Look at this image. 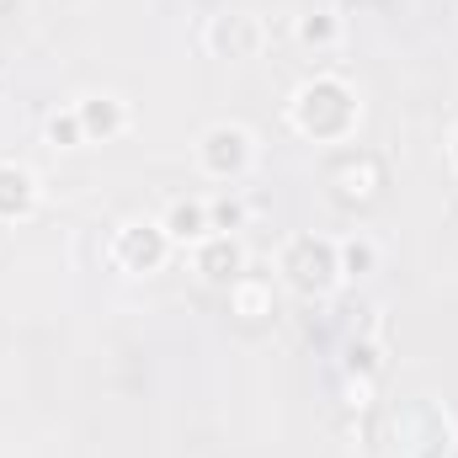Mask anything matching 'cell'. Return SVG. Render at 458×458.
<instances>
[{
  "label": "cell",
  "instance_id": "2",
  "mask_svg": "<svg viewBox=\"0 0 458 458\" xmlns=\"http://www.w3.org/2000/svg\"><path fill=\"white\" fill-rule=\"evenodd\" d=\"M277 272L299 299H326L342 283V261H336V240L331 234H293L277 250Z\"/></svg>",
  "mask_w": 458,
  "mask_h": 458
},
{
  "label": "cell",
  "instance_id": "11",
  "mask_svg": "<svg viewBox=\"0 0 458 458\" xmlns=\"http://www.w3.org/2000/svg\"><path fill=\"white\" fill-rule=\"evenodd\" d=\"M336 261H342V283H362V277H373L378 272V245H373V234H346L336 240Z\"/></svg>",
  "mask_w": 458,
  "mask_h": 458
},
{
  "label": "cell",
  "instance_id": "3",
  "mask_svg": "<svg viewBox=\"0 0 458 458\" xmlns=\"http://www.w3.org/2000/svg\"><path fill=\"white\" fill-rule=\"evenodd\" d=\"M250 165H256V133H250V128H240V123H214V128L198 133V171H203L208 182L234 187Z\"/></svg>",
  "mask_w": 458,
  "mask_h": 458
},
{
  "label": "cell",
  "instance_id": "13",
  "mask_svg": "<svg viewBox=\"0 0 458 458\" xmlns=\"http://www.w3.org/2000/svg\"><path fill=\"white\" fill-rule=\"evenodd\" d=\"M293 38H299L304 48H315V54H331V48L342 43V16H336V11H310V16H299Z\"/></svg>",
  "mask_w": 458,
  "mask_h": 458
},
{
  "label": "cell",
  "instance_id": "12",
  "mask_svg": "<svg viewBox=\"0 0 458 458\" xmlns=\"http://www.w3.org/2000/svg\"><path fill=\"white\" fill-rule=\"evenodd\" d=\"M272 304H277V299H272V283H267V277H250V272H245V277L229 283V310H234V315H245V320H267Z\"/></svg>",
  "mask_w": 458,
  "mask_h": 458
},
{
  "label": "cell",
  "instance_id": "16",
  "mask_svg": "<svg viewBox=\"0 0 458 458\" xmlns=\"http://www.w3.org/2000/svg\"><path fill=\"white\" fill-rule=\"evenodd\" d=\"M336 187H342V198H368V192L378 187V165H373L368 155L346 160L342 171H336Z\"/></svg>",
  "mask_w": 458,
  "mask_h": 458
},
{
  "label": "cell",
  "instance_id": "6",
  "mask_svg": "<svg viewBox=\"0 0 458 458\" xmlns=\"http://www.w3.org/2000/svg\"><path fill=\"white\" fill-rule=\"evenodd\" d=\"M261 43H267V27H261V16H250V11H225V16H214V21L203 27V48H208L214 59H256Z\"/></svg>",
  "mask_w": 458,
  "mask_h": 458
},
{
  "label": "cell",
  "instance_id": "9",
  "mask_svg": "<svg viewBox=\"0 0 458 458\" xmlns=\"http://www.w3.org/2000/svg\"><path fill=\"white\" fill-rule=\"evenodd\" d=\"M75 113H81V133H86V144H113V139L128 133V102L113 97V91L81 97V102H75Z\"/></svg>",
  "mask_w": 458,
  "mask_h": 458
},
{
  "label": "cell",
  "instance_id": "7",
  "mask_svg": "<svg viewBox=\"0 0 458 458\" xmlns=\"http://www.w3.org/2000/svg\"><path fill=\"white\" fill-rule=\"evenodd\" d=\"M192 272L214 288H229L234 277H245V245L240 234H208L192 245Z\"/></svg>",
  "mask_w": 458,
  "mask_h": 458
},
{
  "label": "cell",
  "instance_id": "4",
  "mask_svg": "<svg viewBox=\"0 0 458 458\" xmlns=\"http://www.w3.org/2000/svg\"><path fill=\"white\" fill-rule=\"evenodd\" d=\"M394 448L405 458H448L454 454V421L443 405L416 400L394 416Z\"/></svg>",
  "mask_w": 458,
  "mask_h": 458
},
{
  "label": "cell",
  "instance_id": "10",
  "mask_svg": "<svg viewBox=\"0 0 458 458\" xmlns=\"http://www.w3.org/2000/svg\"><path fill=\"white\" fill-rule=\"evenodd\" d=\"M160 229L171 234V245H198L208 240L214 225H208V198H171L165 214H160Z\"/></svg>",
  "mask_w": 458,
  "mask_h": 458
},
{
  "label": "cell",
  "instance_id": "8",
  "mask_svg": "<svg viewBox=\"0 0 458 458\" xmlns=\"http://www.w3.org/2000/svg\"><path fill=\"white\" fill-rule=\"evenodd\" d=\"M38 198H43L38 171L21 160H0V225H27L38 214Z\"/></svg>",
  "mask_w": 458,
  "mask_h": 458
},
{
  "label": "cell",
  "instance_id": "5",
  "mask_svg": "<svg viewBox=\"0 0 458 458\" xmlns=\"http://www.w3.org/2000/svg\"><path fill=\"white\" fill-rule=\"evenodd\" d=\"M171 234L160 229V219H128V225L113 234V267L128 272V277H144V272H160L171 261Z\"/></svg>",
  "mask_w": 458,
  "mask_h": 458
},
{
  "label": "cell",
  "instance_id": "19",
  "mask_svg": "<svg viewBox=\"0 0 458 458\" xmlns=\"http://www.w3.org/2000/svg\"><path fill=\"white\" fill-rule=\"evenodd\" d=\"M448 160H454V171H458V128L448 133Z\"/></svg>",
  "mask_w": 458,
  "mask_h": 458
},
{
  "label": "cell",
  "instance_id": "20",
  "mask_svg": "<svg viewBox=\"0 0 458 458\" xmlns=\"http://www.w3.org/2000/svg\"><path fill=\"white\" fill-rule=\"evenodd\" d=\"M0 5H11V0H0Z\"/></svg>",
  "mask_w": 458,
  "mask_h": 458
},
{
  "label": "cell",
  "instance_id": "15",
  "mask_svg": "<svg viewBox=\"0 0 458 458\" xmlns=\"http://www.w3.org/2000/svg\"><path fill=\"white\" fill-rule=\"evenodd\" d=\"M43 139H48L54 149H81V144H86V133H81V113H75V107L48 113V123H43Z\"/></svg>",
  "mask_w": 458,
  "mask_h": 458
},
{
  "label": "cell",
  "instance_id": "1",
  "mask_svg": "<svg viewBox=\"0 0 458 458\" xmlns=\"http://www.w3.org/2000/svg\"><path fill=\"white\" fill-rule=\"evenodd\" d=\"M362 123V102H357V86L342 75H310L293 86L288 97V128L310 144H346Z\"/></svg>",
  "mask_w": 458,
  "mask_h": 458
},
{
  "label": "cell",
  "instance_id": "14",
  "mask_svg": "<svg viewBox=\"0 0 458 458\" xmlns=\"http://www.w3.org/2000/svg\"><path fill=\"white\" fill-rule=\"evenodd\" d=\"M245 219H250V208H245L229 187L219 192V198H208V225H214V234H240Z\"/></svg>",
  "mask_w": 458,
  "mask_h": 458
},
{
  "label": "cell",
  "instance_id": "18",
  "mask_svg": "<svg viewBox=\"0 0 458 458\" xmlns=\"http://www.w3.org/2000/svg\"><path fill=\"white\" fill-rule=\"evenodd\" d=\"M368 394H373V378H346V405H352V411H362Z\"/></svg>",
  "mask_w": 458,
  "mask_h": 458
},
{
  "label": "cell",
  "instance_id": "17",
  "mask_svg": "<svg viewBox=\"0 0 458 458\" xmlns=\"http://www.w3.org/2000/svg\"><path fill=\"white\" fill-rule=\"evenodd\" d=\"M346 378H378V346L373 342L346 346Z\"/></svg>",
  "mask_w": 458,
  "mask_h": 458
}]
</instances>
